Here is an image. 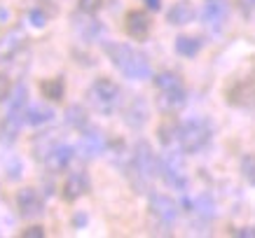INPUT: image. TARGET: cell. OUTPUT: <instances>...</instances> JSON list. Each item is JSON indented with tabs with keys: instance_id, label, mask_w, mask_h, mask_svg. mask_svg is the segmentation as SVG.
Here are the masks:
<instances>
[{
	"instance_id": "obj_1",
	"label": "cell",
	"mask_w": 255,
	"mask_h": 238,
	"mask_svg": "<svg viewBox=\"0 0 255 238\" xmlns=\"http://www.w3.org/2000/svg\"><path fill=\"white\" fill-rule=\"evenodd\" d=\"M106 56L110 59V63L115 66L124 77L143 82L152 75L150 61L145 54H140L138 49H133L131 45H124V42H108L106 45Z\"/></svg>"
},
{
	"instance_id": "obj_2",
	"label": "cell",
	"mask_w": 255,
	"mask_h": 238,
	"mask_svg": "<svg viewBox=\"0 0 255 238\" xmlns=\"http://www.w3.org/2000/svg\"><path fill=\"white\" fill-rule=\"evenodd\" d=\"M157 175H159V159H157V154L152 152V147H150L147 140H138L136 147H133L131 163H129V177H131L133 187L138 192H147Z\"/></svg>"
},
{
	"instance_id": "obj_3",
	"label": "cell",
	"mask_w": 255,
	"mask_h": 238,
	"mask_svg": "<svg viewBox=\"0 0 255 238\" xmlns=\"http://www.w3.org/2000/svg\"><path fill=\"white\" fill-rule=\"evenodd\" d=\"M213 136V124L206 117H192L187 122L178 124L176 143L185 154H197L211 143Z\"/></svg>"
},
{
	"instance_id": "obj_4",
	"label": "cell",
	"mask_w": 255,
	"mask_h": 238,
	"mask_svg": "<svg viewBox=\"0 0 255 238\" xmlns=\"http://www.w3.org/2000/svg\"><path fill=\"white\" fill-rule=\"evenodd\" d=\"M87 103L99 115H113L122 108V89L110 77H99L87 89Z\"/></svg>"
},
{
	"instance_id": "obj_5",
	"label": "cell",
	"mask_w": 255,
	"mask_h": 238,
	"mask_svg": "<svg viewBox=\"0 0 255 238\" xmlns=\"http://www.w3.org/2000/svg\"><path fill=\"white\" fill-rule=\"evenodd\" d=\"M230 12H232V2L230 0H204L201 21L206 26V31L211 35H218L225 28L227 19H230Z\"/></svg>"
},
{
	"instance_id": "obj_6",
	"label": "cell",
	"mask_w": 255,
	"mask_h": 238,
	"mask_svg": "<svg viewBox=\"0 0 255 238\" xmlns=\"http://www.w3.org/2000/svg\"><path fill=\"white\" fill-rule=\"evenodd\" d=\"M159 173H162L164 182L169 187H173L178 192H185L187 189V170L180 154H166L159 161Z\"/></svg>"
},
{
	"instance_id": "obj_7",
	"label": "cell",
	"mask_w": 255,
	"mask_h": 238,
	"mask_svg": "<svg viewBox=\"0 0 255 238\" xmlns=\"http://www.w3.org/2000/svg\"><path fill=\"white\" fill-rule=\"evenodd\" d=\"M227 103L234 108L255 110V73L234 79V84L227 89Z\"/></svg>"
},
{
	"instance_id": "obj_8",
	"label": "cell",
	"mask_w": 255,
	"mask_h": 238,
	"mask_svg": "<svg viewBox=\"0 0 255 238\" xmlns=\"http://www.w3.org/2000/svg\"><path fill=\"white\" fill-rule=\"evenodd\" d=\"M150 215L157 217L166 227H171V224H176L178 215H180V206L166 194H152L150 196Z\"/></svg>"
},
{
	"instance_id": "obj_9",
	"label": "cell",
	"mask_w": 255,
	"mask_h": 238,
	"mask_svg": "<svg viewBox=\"0 0 255 238\" xmlns=\"http://www.w3.org/2000/svg\"><path fill=\"white\" fill-rule=\"evenodd\" d=\"M16 210L19 215L26 217V220H35L45 213V203H42V196L38 194V189L33 187H23L16 194Z\"/></svg>"
},
{
	"instance_id": "obj_10",
	"label": "cell",
	"mask_w": 255,
	"mask_h": 238,
	"mask_svg": "<svg viewBox=\"0 0 255 238\" xmlns=\"http://www.w3.org/2000/svg\"><path fill=\"white\" fill-rule=\"evenodd\" d=\"M185 86H171V89H159V98H157V105L164 115H178L180 110L185 108Z\"/></svg>"
},
{
	"instance_id": "obj_11",
	"label": "cell",
	"mask_w": 255,
	"mask_h": 238,
	"mask_svg": "<svg viewBox=\"0 0 255 238\" xmlns=\"http://www.w3.org/2000/svg\"><path fill=\"white\" fill-rule=\"evenodd\" d=\"M89 177H87V173H82V170H75V173H70L68 177H66V182H63L61 187V196L63 201H68V203H73V201L82 199L87 192H89Z\"/></svg>"
},
{
	"instance_id": "obj_12",
	"label": "cell",
	"mask_w": 255,
	"mask_h": 238,
	"mask_svg": "<svg viewBox=\"0 0 255 238\" xmlns=\"http://www.w3.org/2000/svg\"><path fill=\"white\" fill-rule=\"evenodd\" d=\"M124 31L133 40H145L150 33V16L143 9H131L124 16Z\"/></svg>"
},
{
	"instance_id": "obj_13",
	"label": "cell",
	"mask_w": 255,
	"mask_h": 238,
	"mask_svg": "<svg viewBox=\"0 0 255 238\" xmlns=\"http://www.w3.org/2000/svg\"><path fill=\"white\" fill-rule=\"evenodd\" d=\"M103 150H106V138L96 129L85 133L78 143V152L82 159H96L99 154H103Z\"/></svg>"
},
{
	"instance_id": "obj_14",
	"label": "cell",
	"mask_w": 255,
	"mask_h": 238,
	"mask_svg": "<svg viewBox=\"0 0 255 238\" xmlns=\"http://www.w3.org/2000/svg\"><path fill=\"white\" fill-rule=\"evenodd\" d=\"M73 154H75V150H73V147H70V145H63V143H59V145H56L52 152L47 154L45 163L49 166V170H54V173H61V170H66V166L73 161Z\"/></svg>"
},
{
	"instance_id": "obj_15",
	"label": "cell",
	"mask_w": 255,
	"mask_h": 238,
	"mask_svg": "<svg viewBox=\"0 0 255 238\" xmlns=\"http://www.w3.org/2000/svg\"><path fill=\"white\" fill-rule=\"evenodd\" d=\"M194 16H197V9H194L192 2H190V0H178L176 5L169 9L166 21H169L171 26H187Z\"/></svg>"
},
{
	"instance_id": "obj_16",
	"label": "cell",
	"mask_w": 255,
	"mask_h": 238,
	"mask_svg": "<svg viewBox=\"0 0 255 238\" xmlns=\"http://www.w3.org/2000/svg\"><path fill=\"white\" fill-rule=\"evenodd\" d=\"M23 42H26V33L19 31V28L5 33V35L0 38V59H12L23 47Z\"/></svg>"
},
{
	"instance_id": "obj_17",
	"label": "cell",
	"mask_w": 255,
	"mask_h": 238,
	"mask_svg": "<svg viewBox=\"0 0 255 238\" xmlns=\"http://www.w3.org/2000/svg\"><path fill=\"white\" fill-rule=\"evenodd\" d=\"M59 143H61V138H59V133H56V131H49V133H40V136H35V138H33V154H35V159L45 161L47 154L52 152Z\"/></svg>"
},
{
	"instance_id": "obj_18",
	"label": "cell",
	"mask_w": 255,
	"mask_h": 238,
	"mask_svg": "<svg viewBox=\"0 0 255 238\" xmlns=\"http://www.w3.org/2000/svg\"><path fill=\"white\" fill-rule=\"evenodd\" d=\"M124 122L129 124L131 129H140V126H145L147 122V105L143 98H133L131 105L127 108L124 112Z\"/></svg>"
},
{
	"instance_id": "obj_19",
	"label": "cell",
	"mask_w": 255,
	"mask_h": 238,
	"mask_svg": "<svg viewBox=\"0 0 255 238\" xmlns=\"http://www.w3.org/2000/svg\"><path fill=\"white\" fill-rule=\"evenodd\" d=\"M52 119H54V110L47 108L45 103L42 105H28L26 115H23V122H28L31 126H40V124H47Z\"/></svg>"
},
{
	"instance_id": "obj_20",
	"label": "cell",
	"mask_w": 255,
	"mask_h": 238,
	"mask_svg": "<svg viewBox=\"0 0 255 238\" xmlns=\"http://www.w3.org/2000/svg\"><path fill=\"white\" fill-rule=\"evenodd\" d=\"M40 91L42 96L49 100H61L66 93V84H63L61 77H52V79H42L40 82Z\"/></svg>"
},
{
	"instance_id": "obj_21",
	"label": "cell",
	"mask_w": 255,
	"mask_h": 238,
	"mask_svg": "<svg viewBox=\"0 0 255 238\" xmlns=\"http://www.w3.org/2000/svg\"><path fill=\"white\" fill-rule=\"evenodd\" d=\"M176 136H178V122L173 119V115H166V119L157 126V138H159L162 145H171L176 140Z\"/></svg>"
},
{
	"instance_id": "obj_22",
	"label": "cell",
	"mask_w": 255,
	"mask_h": 238,
	"mask_svg": "<svg viewBox=\"0 0 255 238\" xmlns=\"http://www.w3.org/2000/svg\"><path fill=\"white\" fill-rule=\"evenodd\" d=\"M176 52L180 56H197L201 52V40L192 35H180L176 38Z\"/></svg>"
},
{
	"instance_id": "obj_23",
	"label": "cell",
	"mask_w": 255,
	"mask_h": 238,
	"mask_svg": "<svg viewBox=\"0 0 255 238\" xmlns=\"http://www.w3.org/2000/svg\"><path fill=\"white\" fill-rule=\"evenodd\" d=\"M192 208H194V213H197L199 217H204V220H211V217H216V206H213L211 196H206V194H199V196L194 199Z\"/></svg>"
},
{
	"instance_id": "obj_24",
	"label": "cell",
	"mask_w": 255,
	"mask_h": 238,
	"mask_svg": "<svg viewBox=\"0 0 255 238\" xmlns=\"http://www.w3.org/2000/svg\"><path fill=\"white\" fill-rule=\"evenodd\" d=\"M66 122H68V126H73V129H85L87 112L80 108V105H70V108L66 110Z\"/></svg>"
},
{
	"instance_id": "obj_25",
	"label": "cell",
	"mask_w": 255,
	"mask_h": 238,
	"mask_svg": "<svg viewBox=\"0 0 255 238\" xmlns=\"http://www.w3.org/2000/svg\"><path fill=\"white\" fill-rule=\"evenodd\" d=\"M180 84H183L180 75H178V73H171V70H164V73H159V75L155 77L157 91H159V89H171V86H180Z\"/></svg>"
},
{
	"instance_id": "obj_26",
	"label": "cell",
	"mask_w": 255,
	"mask_h": 238,
	"mask_svg": "<svg viewBox=\"0 0 255 238\" xmlns=\"http://www.w3.org/2000/svg\"><path fill=\"white\" fill-rule=\"evenodd\" d=\"M241 175L246 177L248 184L255 187V154H244L241 157Z\"/></svg>"
},
{
	"instance_id": "obj_27",
	"label": "cell",
	"mask_w": 255,
	"mask_h": 238,
	"mask_svg": "<svg viewBox=\"0 0 255 238\" xmlns=\"http://www.w3.org/2000/svg\"><path fill=\"white\" fill-rule=\"evenodd\" d=\"M78 7L82 14H96L103 7V0H78Z\"/></svg>"
},
{
	"instance_id": "obj_28",
	"label": "cell",
	"mask_w": 255,
	"mask_h": 238,
	"mask_svg": "<svg viewBox=\"0 0 255 238\" xmlns=\"http://www.w3.org/2000/svg\"><path fill=\"white\" fill-rule=\"evenodd\" d=\"M9 91H12V84H9V77L0 73V103H2L5 98H7Z\"/></svg>"
},
{
	"instance_id": "obj_29",
	"label": "cell",
	"mask_w": 255,
	"mask_h": 238,
	"mask_svg": "<svg viewBox=\"0 0 255 238\" xmlns=\"http://www.w3.org/2000/svg\"><path fill=\"white\" fill-rule=\"evenodd\" d=\"M21 238H45V229L42 227H28V229H23L21 231Z\"/></svg>"
},
{
	"instance_id": "obj_30",
	"label": "cell",
	"mask_w": 255,
	"mask_h": 238,
	"mask_svg": "<svg viewBox=\"0 0 255 238\" xmlns=\"http://www.w3.org/2000/svg\"><path fill=\"white\" fill-rule=\"evenodd\" d=\"M239 7L241 12L251 19V16H255V0H239Z\"/></svg>"
},
{
	"instance_id": "obj_31",
	"label": "cell",
	"mask_w": 255,
	"mask_h": 238,
	"mask_svg": "<svg viewBox=\"0 0 255 238\" xmlns=\"http://www.w3.org/2000/svg\"><path fill=\"white\" fill-rule=\"evenodd\" d=\"M234 236H241V238H255V229L253 227H241V229H232Z\"/></svg>"
},
{
	"instance_id": "obj_32",
	"label": "cell",
	"mask_w": 255,
	"mask_h": 238,
	"mask_svg": "<svg viewBox=\"0 0 255 238\" xmlns=\"http://www.w3.org/2000/svg\"><path fill=\"white\" fill-rule=\"evenodd\" d=\"M31 19H33V26H45V21H47L45 16L38 12V9H33V12H31Z\"/></svg>"
},
{
	"instance_id": "obj_33",
	"label": "cell",
	"mask_w": 255,
	"mask_h": 238,
	"mask_svg": "<svg viewBox=\"0 0 255 238\" xmlns=\"http://www.w3.org/2000/svg\"><path fill=\"white\" fill-rule=\"evenodd\" d=\"M143 2H145L150 9H159V7H162V0H143Z\"/></svg>"
}]
</instances>
